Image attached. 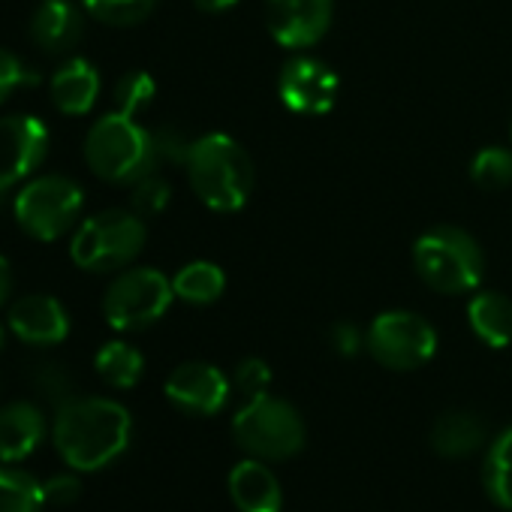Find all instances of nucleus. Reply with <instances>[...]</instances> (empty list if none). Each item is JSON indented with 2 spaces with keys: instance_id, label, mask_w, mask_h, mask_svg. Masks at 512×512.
Returning <instances> with one entry per match:
<instances>
[{
  "instance_id": "1",
  "label": "nucleus",
  "mask_w": 512,
  "mask_h": 512,
  "mask_svg": "<svg viewBox=\"0 0 512 512\" xmlns=\"http://www.w3.org/2000/svg\"><path fill=\"white\" fill-rule=\"evenodd\" d=\"M130 434L133 419L127 407L109 398H70L58 407L52 425L61 458L79 473H94L124 455Z\"/></svg>"
},
{
  "instance_id": "2",
  "label": "nucleus",
  "mask_w": 512,
  "mask_h": 512,
  "mask_svg": "<svg viewBox=\"0 0 512 512\" xmlns=\"http://www.w3.org/2000/svg\"><path fill=\"white\" fill-rule=\"evenodd\" d=\"M193 193L220 214H232L247 205L253 190V160L226 133H208L193 139L184 160Z\"/></svg>"
},
{
  "instance_id": "3",
  "label": "nucleus",
  "mask_w": 512,
  "mask_h": 512,
  "mask_svg": "<svg viewBox=\"0 0 512 512\" xmlns=\"http://www.w3.org/2000/svg\"><path fill=\"white\" fill-rule=\"evenodd\" d=\"M85 160L97 178L112 184H136L160 166L151 130L124 112H109L88 130Z\"/></svg>"
},
{
  "instance_id": "4",
  "label": "nucleus",
  "mask_w": 512,
  "mask_h": 512,
  "mask_svg": "<svg viewBox=\"0 0 512 512\" xmlns=\"http://www.w3.org/2000/svg\"><path fill=\"white\" fill-rule=\"evenodd\" d=\"M416 275L443 296L470 293L482 284L485 256L476 238L458 226H434L413 244Z\"/></svg>"
},
{
  "instance_id": "5",
  "label": "nucleus",
  "mask_w": 512,
  "mask_h": 512,
  "mask_svg": "<svg viewBox=\"0 0 512 512\" xmlns=\"http://www.w3.org/2000/svg\"><path fill=\"white\" fill-rule=\"evenodd\" d=\"M145 238L148 229L136 211L106 208L79 223L70 244V256L85 272L109 275L127 269L136 260L145 247Z\"/></svg>"
},
{
  "instance_id": "6",
  "label": "nucleus",
  "mask_w": 512,
  "mask_h": 512,
  "mask_svg": "<svg viewBox=\"0 0 512 512\" xmlns=\"http://www.w3.org/2000/svg\"><path fill=\"white\" fill-rule=\"evenodd\" d=\"M232 437L250 458L287 461L305 449V419L290 401L266 392L241 404L232 419Z\"/></svg>"
},
{
  "instance_id": "7",
  "label": "nucleus",
  "mask_w": 512,
  "mask_h": 512,
  "mask_svg": "<svg viewBox=\"0 0 512 512\" xmlns=\"http://www.w3.org/2000/svg\"><path fill=\"white\" fill-rule=\"evenodd\" d=\"M85 205L82 187L67 175H37L13 199L16 223L37 241H58L67 235Z\"/></svg>"
},
{
  "instance_id": "8",
  "label": "nucleus",
  "mask_w": 512,
  "mask_h": 512,
  "mask_svg": "<svg viewBox=\"0 0 512 512\" xmlns=\"http://www.w3.org/2000/svg\"><path fill=\"white\" fill-rule=\"evenodd\" d=\"M172 281L157 269H124L103 296V317L118 332H139L154 326L172 305Z\"/></svg>"
},
{
  "instance_id": "9",
  "label": "nucleus",
  "mask_w": 512,
  "mask_h": 512,
  "mask_svg": "<svg viewBox=\"0 0 512 512\" xmlns=\"http://www.w3.org/2000/svg\"><path fill=\"white\" fill-rule=\"evenodd\" d=\"M365 347L383 368L413 371L437 353V332L413 311H386L368 326Z\"/></svg>"
},
{
  "instance_id": "10",
  "label": "nucleus",
  "mask_w": 512,
  "mask_h": 512,
  "mask_svg": "<svg viewBox=\"0 0 512 512\" xmlns=\"http://www.w3.org/2000/svg\"><path fill=\"white\" fill-rule=\"evenodd\" d=\"M52 136L49 127L34 115H7L0 118V196L22 181H31L34 172L46 163Z\"/></svg>"
},
{
  "instance_id": "11",
  "label": "nucleus",
  "mask_w": 512,
  "mask_h": 512,
  "mask_svg": "<svg viewBox=\"0 0 512 512\" xmlns=\"http://www.w3.org/2000/svg\"><path fill=\"white\" fill-rule=\"evenodd\" d=\"M338 73L311 55H299L284 64L278 79V94L284 106L296 115H326L338 100Z\"/></svg>"
},
{
  "instance_id": "12",
  "label": "nucleus",
  "mask_w": 512,
  "mask_h": 512,
  "mask_svg": "<svg viewBox=\"0 0 512 512\" xmlns=\"http://www.w3.org/2000/svg\"><path fill=\"white\" fill-rule=\"evenodd\" d=\"M272 37L287 49L317 46L335 16V0H266Z\"/></svg>"
},
{
  "instance_id": "13",
  "label": "nucleus",
  "mask_w": 512,
  "mask_h": 512,
  "mask_svg": "<svg viewBox=\"0 0 512 512\" xmlns=\"http://www.w3.org/2000/svg\"><path fill=\"white\" fill-rule=\"evenodd\" d=\"M232 395V380L208 362H184L166 380V398L190 416H214Z\"/></svg>"
},
{
  "instance_id": "14",
  "label": "nucleus",
  "mask_w": 512,
  "mask_h": 512,
  "mask_svg": "<svg viewBox=\"0 0 512 512\" xmlns=\"http://www.w3.org/2000/svg\"><path fill=\"white\" fill-rule=\"evenodd\" d=\"M10 332L31 347H55L70 335V317L55 296L31 293L10 305Z\"/></svg>"
},
{
  "instance_id": "15",
  "label": "nucleus",
  "mask_w": 512,
  "mask_h": 512,
  "mask_svg": "<svg viewBox=\"0 0 512 512\" xmlns=\"http://www.w3.org/2000/svg\"><path fill=\"white\" fill-rule=\"evenodd\" d=\"M85 16L73 0H43L31 16V40L49 55H64L79 46Z\"/></svg>"
},
{
  "instance_id": "16",
  "label": "nucleus",
  "mask_w": 512,
  "mask_h": 512,
  "mask_svg": "<svg viewBox=\"0 0 512 512\" xmlns=\"http://www.w3.org/2000/svg\"><path fill=\"white\" fill-rule=\"evenodd\" d=\"M229 497L238 512H281L284 506L281 482L260 458H244L232 467Z\"/></svg>"
},
{
  "instance_id": "17",
  "label": "nucleus",
  "mask_w": 512,
  "mask_h": 512,
  "mask_svg": "<svg viewBox=\"0 0 512 512\" xmlns=\"http://www.w3.org/2000/svg\"><path fill=\"white\" fill-rule=\"evenodd\" d=\"M46 437V416L31 401L0 407V461L16 464L28 458Z\"/></svg>"
},
{
  "instance_id": "18",
  "label": "nucleus",
  "mask_w": 512,
  "mask_h": 512,
  "mask_svg": "<svg viewBox=\"0 0 512 512\" xmlns=\"http://www.w3.org/2000/svg\"><path fill=\"white\" fill-rule=\"evenodd\" d=\"M49 91H52V103L58 112L73 115V118L88 115L100 97V73L91 61L70 58L55 70Z\"/></svg>"
},
{
  "instance_id": "19",
  "label": "nucleus",
  "mask_w": 512,
  "mask_h": 512,
  "mask_svg": "<svg viewBox=\"0 0 512 512\" xmlns=\"http://www.w3.org/2000/svg\"><path fill=\"white\" fill-rule=\"evenodd\" d=\"M485 443V425L470 410H446L431 428V449L443 458H467Z\"/></svg>"
},
{
  "instance_id": "20",
  "label": "nucleus",
  "mask_w": 512,
  "mask_h": 512,
  "mask_svg": "<svg viewBox=\"0 0 512 512\" xmlns=\"http://www.w3.org/2000/svg\"><path fill=\"white\" fill-rule=\"evenodd\" d=\"M467 323L473 335L494 350L512 344V302L503 293H476L467 305Z\"/></svg>"
},
{
  "instance_id": "21",
  "label": "nucleus",
  "mask_w": 512,
  "mask_h": 512,
  "mask_svg": "<svg viewBox=\"0 0 512 512\" xmlns=\"http://www.w3.org/2000/svg\"><path fill=\"white\" fill-rule=\"evenodd\" d=\"M482 485L500 509L512 512V428L491 440L482 464Z\"/></svg>"
},
{
  "instance_id": "22",
  "label": "nucleus",
  "mask_w": 512,
  "mask_h": 512,
  "mask_svg": "<svg viewBox=\"0 0 512 512\" xmlns=\"http://www.w3.org/2000/svg\"><path fill=\"white\" fill-rule=\"evenodd\" d=\"M94 368H97V374L109 386H115V389H133L142 380L145 359H142V353L133 344H127V341H109V344H103L97 350Z\"/></svg>"
},
{
  "instance_id": "23",
  "label": "nucleus",
  "mask_w": 512,
  "mask_h": 512,
  "mask_svg": "<svg viewBox=\"0 0 512 512\" xmlns=\"http://www.w3.org/2000/svg\"><path fill=\"white\" fill-rule=\"evenodd\" d=\"M172 290L178 299H184L190 305H211L223 296L226 275L220 272V266H214L208 260H196V263H187L172 278Z\"/></svg>"
},
{
  "instance_id": "24",
  "label": "nucleus",
  "mask_w": 512,
  "mask_h": 512,
  "mask_svg": "<svg viewBox=\"0 0 512 512\" xmlns=\"http://www.w3.org/2000/svg\"><path fill=\"white\" fill-rule=\"evenodd\" d=\"M43 485L16 467H0V512H43Z\"/></svg>"
},
{
  "instance_id": "25",
  "label": "nucleus",
  "mask_w": 512,
  "mask_h": 512,
  "mask_svg": "<svg viewBox=\"0 0 512 512\" xmlns=\"http://www.w3.org/2000/svg\"><path fill=\"white\" fill-rule=\"evenodd\" d=\"M470 178L482 190H503L512 184V151L500 145H488L476 151L470 160Z\"/></svg>"
},
{
  "instance_id": "26",
  "label": "nucleus",
  "mask_w": 512,
  "mask_h": 512,
  "mask_svg": "<svg viewBox=\"0 0 512 512\" xmlns=\"http://www.w3.org/2000/svg\"><path fill=\"white\" fill-rule=\"evenodd\" d=\"M82 4H85L88 16H94L103 25L133 28L154 13L157 0H82Z\"/></svg>"
},
{
  "instance_id": "27",
  "label": "nucleus",
  "mask_w": 512,
  "mask_h": 512,
  "mask_svg": "<svg viewBox=\"0 0 512 512\" xmlns=\"http://www.w3.org/2000/svg\"><path fill=\"white\" fill-rule=\"evenodd\" d=\"M154 94H157L154 79L148 73H142V70H133L127 76H121L118 85H115V106H118L115 112H124V115L136 118L142 109L151 106Z\"/></svg>"
},
{
  "instance_id": "28",
  "label": "nucleus",
  "mask_w": 512,
  "mask_h": 512,
  "mask_svg": "<svg viewBox=\"0 0 512 512\" xmlns=\"http://www.w3.org/2000/svg\"><path fill=\"white\" fill-rule=\"evenodd\" d=\"M169 196H172V187L163 175L151 172L145 178H139L133 184V196H130V205L139 217H151V214H160L166 205H169Z\"/></svg>"
},
{
  "instance_id": "29",
  "label": "nucleus",
  "mask_w": 512,
  "mask_h": 512,
  "mask_svg": "<svg viewBox=\"0 0 512 512\" xmlns=\"http://www.w3.org/2000/svg\"><path fill=\"white\" fill-rule=\"evenodd\" d=\"M272 386V368L263 359H244L238 362L235 374H232V392H238L244 401H253L266 395Z\"/></svg>"
},
{
  "instance_id": "30",
  "label": "nucleus",
  "mask_w": 512,
  "mask_h": 512,
  "mask_svg": "<svg viewBox=\"0 0 512 512\" xmlns=\"http://www.w3.org/2000/svg\"><path fill=\"white\" fill-rule=\"evenodd\" d=\"M37 392H43L52 404H67L73 398V377L64 365L58 362H46L37 368Z\"/></svg>"
},
{
  "instance_id": "31",
  "label": "nucleus",
  "mask_w": 512,
  "mask_h": 512,
  "mask_svg": "<svg viewBox=\"0 0 512 512\" xmlns=\"http://www.w3.org/2000/svg\"><path fill=\"white\" fill-rule=\"evenodd\" d=\"M31 82H37V76L16 55H10L7 49H0V106H4L19 88H25Z\"/></svg>"
},
{
  "instance_id": "32",
  "label": "nucleus",
  "mask_w": 512,
  "mask_h": 512,
  "mask_svg": "<svg viewBox=\"0 0 512 512\" xmlns=\"http://www.w3.org/2000/svg\"><path fill=\"white\" fill-rule=\"evenodd\" d=\"M151 136H154V151H157V160L160 163H184L187 160L193 142L178 127L166 124L160 130H151Z\"/></svg>"
},
{
  "instance_id": "33",
  "label": "nucleus",
  "mask_w": 512,
  "mask_h": 512,
  "mask_svg": "<svg viewBox=\"0 0 512 512\" xmlns=\"http://www.w3.org/2000/svg\"><path fill=\"white\" fill-rule=\"evenodd\" d=\"M43 491H46V503H52V506H70V503L79 500L82 482L73 473H58V476H52V479L43 482Z\"/></svg>"
},
{
  "instance_id": "34",
  "label": "nucleus",
  "mask_w": 512,
  "mask_h": 512,
  "mask_svg": "<svg viewBox=\"0 0 512 512\" xmlns=\"http://www.w3.org/2000/svg\"><path fill=\"white\" fill-rule=\"evenodd\" d=\"M332 347H335V353L338 356H356L359 350H362V344H365V338H362V332L353 326V323H338V326H332Z\"/></svg>"
},
{
  "instance_id": "35",
  "label": "nucleus",
  "mask_w": 512,
  "mask_h": 512,
  "mask_svg": "<svg viewBox=\"0 0 512 512\" xmlns=\"http://www.w3.org/2000/svg\"><path fill=\"white\" fill-rule=\"evenodd\" d=\"M13 296V269L7 256H0V308H4Z\"/></svg>"
},
{
  "instance_id": "36",
  "label": "nucleus",
  "mask_w": 512,
  "mask_h": 512,
  "mask_svg": "<svg viewBox=\"0 0 512 512\" xmlns=\"http://www.w3.org/2000/svg\"><path fill=\"white\" fill-rule=\"evenodd\" d=\"M193 4L202 13H226V10H232L238 4V0H193Z\"/></svg>"
},
{
  "instance_id": "37",
  "label": "nucleus",
  "mask_w": 512,
  "mask_h": 512,
  "mask_svg": "<svg viewBox=\"0 0 512 512\" xmlns=\"http://www.w3.org/2000/svg\"><path fill=\"white\" fill-rule=\"evenodd\" d=\"M0 350H4V326H0Z\"/></svg>"
}]
</instances>
